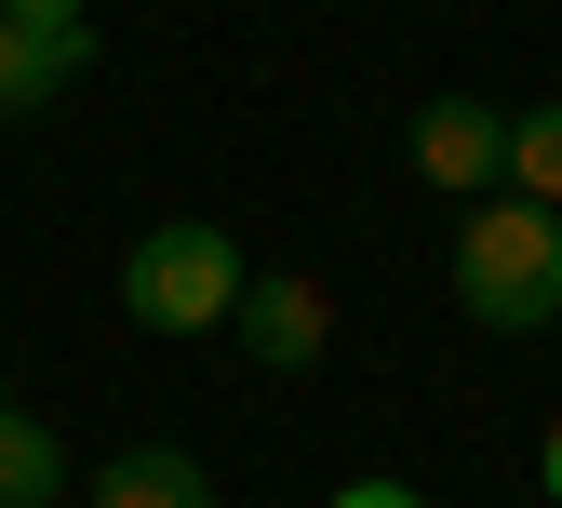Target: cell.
Masks as SVG:
<instances>
[{"label": "cell", "mask_w": 562, "mask_h": 508, "mask_svg": "<svg viewBox=\"0 0 562 508\" xmlns=\"http://www.w3.org/2000/svg\"><path fill=\"white\" fill-rule=\"evenodd\" d=\"M456 308L482 335H536L562 308V214L549 201H469V228H456Z\"/></svg>", "instance_id": "1"}, {"label": "cell", "mask_w": 562, "mask_h": 508, "mask_svg": "<svg viewBox=\"0 0 562 508\" xmlns=\"http://www.w3.org/2000/svg\"><path fill=\"white\" fill-rule=\"evenodd\" d=\"M241 281L255 268H241V241L215 228V214H161V228L121 255V308L148 321V335H215L241 308Z\"/></svg>", "instance_id": "2"}, {"label": "cell", "mask_w": 562, "mask_h": 508, "mask_svg": "<svg viewBox=\"0 0 562 508\" xmlns=\"http://www.w3.org/2000/svg\"><path fill=\"white\" fill-rule=\"evenodd\" d=\"M228 335L268 361V375H308V361L335 348V295H322V281H295V268H281V281H241Z\"/></svg>", "instance_id": "3"}, {"label": "cell", "mask_w": 562, "mask_h": 508, "mask_svg": "<svg viewBox=\"0 0 562 508\" xmlns=\"http://www.w3.org/2000/svg\"><path fill=\"white\" fill-rule=\"evenodd\" d=\"M415 174H429V188H496L509 174V121L496 108H482V94H429V108H415Z\"/></svg>", "instance_id": "4"}, {"label": "cell", "mask_w": 562, "mask_h": 508, "mask_svg": "<svg viewBox=\"0 0 562 508\" xmlns=\"http://www.w3.org/2000/svg\"><path fill=\"white\" fill-rule=\"evenodd\" d=\"M81 67H94V27H27V14H0V121L54 108Z\"/></svg>", "instance_id": "5"}, {"label": "cell", "mask_w": 562, "mask_h": 508, "mask_svg": "<svg viewBox=\"0 0 562 508\" xmlns=\"http://www.w3.org/2000/svg\"><path fill=\"white\" fill-rule=\"evenodd\" d=\"M94 508H215V482H201V455H175V442H121L94 469Z\"/></svg>", "instance_id": "6"}, {"label": "cell", "mask_w": 562, "mask_h": 508, "mask_svg": "<svg viewBox=\"0 0 562 508\" xmlns=\"http://www.w3.org/2000/svg\"><path fill=\"white\" fill-rule=\"evenodd\" d=\"M0 508H67V455H54V428L0 402Z\"/></svg>", "instance_id": "7"}, {"label": "cell", "mask_w": 562, "mask_h": 508, "mask_svg": "<svg viewBox=\"0 0 562 508\" xmlns=\"http://www.w3.org/2000/svg\"><path fill=\"white\" fill-rule=\"evenodd\" d=\"M509 201H549L562 214V94L509 108Z\"/></svg>", "instance_id": "8"}, {"label": "cell", "mask_w": 562, "mask_h": 508, "mask_svg": "<svg viewBox=\"0 0 562 508\" xmlns=\"http://www.w3.org/2000/svg\"><path fill=\"white\" fill-rule=\"evenodd\" d=\"M322 508H429L415 482H348V495H322Z\"/></svg>", "instance_id": "9"}, {"label": "cell", "mask_w": 562, "mask_h": 508, "mask_svg": "<svg viewBox=\"0 0 562 508\" xmlns=\"http://www.w3.org/2000/svg\"><path fill=\"white\" fill-rule=\"evenodd\" d=\"M0 14H27V27H81V0H0Z\"/></svg>", "instance_id": "10"}, {"label": "cell", "mask_w": 562, "mask_h": 508, "mask_svg": "<svg viewBox=\"0 0 562 508\" xmlns=\"http://www.w3.org/2000/svg\"><path fill=\"white\" fill-rule=\"evenodd\" d=\"M536 482H549V508H562V428H549V455H536Z\"/></svg>", "instance_id": "11"}]
</instances>
